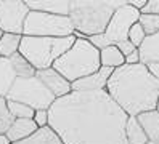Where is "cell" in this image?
<instances>
[{
    "mask_svg": "<svg viewBox=\"0 0 159 144\" xmlns=\"http://www.w3.org/2000/svg\"><path fill=\"white\" fill-rule=\"evenodd\" d=\"M26 5L31 11L69 16V0H26Z\"/></svg>",
    "mask_w": 159,
    "mask_h": 144,
    "instance_id": "12",
    "label": "cell"
},
{
    "mask_svg": "<svg viewBox=\"0 0 159 144\" xmlns=\"http://www.w3.org/2000/svg\"><path fill=\"white\" fill-rule=\"evenodd\" d=\"M124 0H69V19L76 32L84 35L103 34L114 11Z\"/></svg>",
    "mask_w": 159,
    "mask_h": 144,
    "instance_id": "3",
    "label": "cell"
},
{
    "mask_svg": "<svg viewBox=\"0 0 159 144\" xmlns=\"http://www.w3.org/2000/svg\"><path fill=\"white\" fill-rule=\"evenodd\" d=\"M116 46H117V50L120 51V55H122L124 58H127L129 55H132V53H134V51L137 50V48H135V46H134L132 43H130L129 40H124V42H119V43H117Z\"/></svg>",
    "mask_w": 159,
    "mask_h": 144,
    "instance_id": "29",
    "label": "cell"
},
{
    "mask_svg": "<svg viewBox=\"0 0 159 144\" xmlns=\"http://www.w3.org/2000/svg\"><path fill=\"white\" fill-rule=\"evenodd\" d=\"M10 63H11V67H13L15 75L18 77V79H29V77H34L37 74L35 67L27 61L24 56H21L20 53H15L10 58Z\"/></svg>",
    "mask_w": 159,
    "mask_h": 144,
    "instance_id": "21",
    "label": "cell"
},
{
    "mask_svg": "<svg viewBox=\"0 0 159 144\" xmlns=\"http://www.w3.org/2000/svg\"><path fill=\"white\" fill-rule=\"evenodd\" d=\"M140 18V11H137L135 8H132L127 2H124V5H120L114 15L111 16L109 24L105 31V35L109 40L111 45H117L119 42L129 40V31L135 23H138Z\"/></svg>",
    "mask_w": 159,
    "mask_h": 144,
    "instance_id": "8",
    "label": "cell"
},
{
    "mask_svg": "<svg viewBox=\"0 0 159 144\" xmlns=\"http://www.w3.org/2000/svg\"><path fill=\"white\" fill-rule=\"evenodd\" d=\"M0 144H11L10 139L7 138V134H0Z\"/></svg>",
    "mask_w": 159,
    "mask_h": 144,
    "instance_id": "33",
    "label": "cell"
},
{
    "mask_svg": "<svg viewBox=\"0 0 159 144\" xmlns=\"http://www.w3.org/2000/svg\"><path fill=\"white\" fill-rule=\"evenodd\" d=\"M7 107L8 112L11 114L13 119H32L34 117V109L26 106L23 103H18V101H8L7 99Z\"/></svg>",
    "mask_w": 159,
    "mask_h": 144,
    "instance_id": "22",
    "label": "cell"
},
{
    "mask_svg": "<svg viewBox=\"0 0 159 144\" xmlns=\"http://www.w3.org/2000/svg\"><path fill=\"white\" fill-rule=\"evenodd\" d=\"M156 111L159 112V96H157V103H156Z\"/></svg>",
    "mask_w": 159,
    "mask_h": 144,
    "instance_id": "34",
    "label": "cell"
},
{
    "mask_svg": "<svg viewBox=\"0 0 159 144\" xmlns=\"http://www.w3.org/2000/svg\"><path fill=\"white\" fill-rule=\"evenodd\" d=\"M129 42L132 43L135 48H138L140 45L143 43V40L146 38V34L143 31V27L140 26V23H135L132 27H130V31H129Z\"/></svg>",
    "mask_w": 159,
    "mask_h": 144,
    "instance_id": "25",
    "label": "cell"
},
{
    "mask_svg": "<svg viewBox=\"0 0 159 144\" xmlns=\"http://www.w3.org/2000/svg\"><path fill=\"white\" fill-rule=\"evenodd\" d=\"M32 120H34V123H35L39 128H42V127H48V111H43V109L35 111Z\"/></svg>",
    "mask_w": 159,
    "mask_h": 144,
    "instance_id": "27",
    "label": "cell"
},
{
    "mask_svg": "<svg viewBox=\"0 0 159 144\" xmlns=\"http://www.w3.org/2000/svg\"><path fill=\"white\" fill-rule=\"evenodd\" d=\"M137 120L148 136V141L159 142V112L156 109L142 112L137 115Z\"/></svg>",
    "mask_w": 159,
    "mask_h": 144,
    "instance_id": "14",
    "label": "cell"
},
{
    "mask_svg": "<svg viewBox=\"0 0 159 144\" xmlns=\"http://www.w3.org/2000/svg\"><path fill=\"white\" fill-rule=\"evenodd\" d=\"M74 34L69 16H57L40 11H29L23 35L29 37H68Z\"/></svg>",
    "mask_w": 159,
    "mask_h": 144,
    "instance_id": "7",
    "label": "cell"
},
{
    "mask_svg": "<svg viewBox=\"0 0 159 144\" xmlns=\"http://www.w3.org/2000/svg\"><path fill=\"white\" fill-rule=\"evenodd\" d=\"M37 130H39V127L34 123L32 119H15L5 134H7V138L10 139V142L13 144V142H18L21 139L29 138Z\"/></svg>",
    "mask_w": 159,
    "mask_h": 144,
    "instance_id": "13",
    "label": "cell"
},
{
    "mask_svg": "<svg viewBox=\"0 0 159 144\" xmlns=\"http://www.w3.org/2000/svg\"><path fill=\"white\" fill-rule=\"evenodd\" d=\"M140 63V53H138V48L132 53V55H129L125 58V64H138Z\"/></svg>",
    "mask_w": 159,
    "mask_h": 144,
    "instance_id": "31",
    "label": "cell"
},
{
    "mask_svg": "<svg viewBox=\"0 0 159 144\" xmlns=\"http://www.w3.org/2000/svg\"><path fill=\"white\" fill-rule=\"evenodd\" d=\"M105 91L127 115H137L156 109L159 80L148 72L146 66L124 64L113 71Z\"/></svg>",
    "mask_w": 159,
    "mask_h": 144,
    "instance_id": "2",
    "label": "cell"
},
{
    "mask_svg": "<svg viewBox=\"0 0 159 144\" xmlns=\"http://www.w3.org/2000/svg\"><path fill=\"white\" fill-rule=\"evenodd\" d=\"M100 64L101 67H108V69H117V67L125 64V58L120 55L116 45H109L106 48L100 50Z\"/></svg>",
    "mask_w": 159,
    "mask_h": 144,
    "instance_id": "18",
    "label": "cell"
},
{
    "mask_svg": "<svg viewBox=\"0 0 159 144\" xmlns=\"http://www.w3.org/2000/svg\"><path fill=\"white\" fill-rule=\"evenodd\" d=\"M76 42L74 35L68 37H29L23 35L20 53L29 61L35 71L48 69L61 55H64L72 43Z\"/></svg>",
    "mask_w": 159,
    "mask_h": 144,
    "instance_id": "5",
    "label": "cell"
},
{
    "mask_svg": "<svg viewBox=\"0 0 159 144\" xmlns=\"http://www.w3.org/2000/svg\"><path fill=\"white\" fill-rule=\"evenodd\" d=\"M15 80H16V75L10 59L0 58V98H7Z\"/></svg>",
    "mask_w": 159,
    "mask_h": 144,
    "instance_id": "19",
    "label": "cell"
},
{
    "mask_svg": "<svg viewBox=\"0 0 159 144\" xmlns=\"http://www.w3.org/2000/svg\"><path fill=\"white\" fill-rule=\"evenodd\" d=\"M127 3L132 8H135L137 11H142V10L145 8V5H146V0H129Z\"/></svg>",
    "mask_w": 159,
    "mask_h": 144,
    "instance_id": "32",
    "label": "cell"
},
{
    "mask_svg": "<svg viewBox=\"0 0 159 144\" xmlns=\"http://www.w3.org/2000/svg\"><path fill=\"white\" fill-rule=\"evenodd\" d=\"M13 144H63V141L50 127H42L35 133H32L29 138L21 139Z\"/></svg>",
    "mask_w": 159,
    "mask_h": 144,
    "instance_id": "16",
    "label": "cell"
},
{
    "mask_svg": "<svg viewBox=\"0 0 159 144\" xmlns=\"http://www.w3.org/2000/svg\"><path fill=\"white\" fill-rule=\"evenodd\" d=\"M89 42L95 46L97 50H103V48H106V46L111 45L109 40L106 38V35H105V32H103V34H97V35H90L89 37Z\"/></svg>",
    "mask_w": 159,
    "mask_h": 144,
    "instance_id": "26",
    "label": "cell"
},
{
    "mask_svg": "<svg viewBox=\"0 0 159 144\" xmlns=\"http://www.w3.org/2000/svg\"><path fill=\"white\" fill-rule=\"evenodd\" d=\"M111 74H113V69L100 67L97 72H93V74H90L87 77H82V79L72 82L71 88H72V91H98V90H105Z\"/></svg>",
    "mask_w": 159,
    "mask_h": 144,
    "instance_id": "11",
    "label": "cell"
},
{
    "mask_svg": "<svg viewBox=\"0 0 159 144\" xmlns=\"http://www.w3.org/2000/svg\"><path fill=\"white\" fill-rule=\"evenodd\" d=\"M140 53V63H159V32L153 35H146L143 43L138 46Z\"/></svg>",
    "mask_w": 159,
    "mask_h": 144,
    "instance_id": "15",
    "label": "cell"
},
{
    "mask_svg": "<svg viewBox=\"0 0 159 144\" xmlns=\"http://www.w3.org/2000/svg\"><path fill=\"white\" fill-rule=\"evenodd\" d=\"M13 120L15 119L11 117V114L8 112V107H7V98H0V134L7 133Z\"/></svg>",
    "mask_w": 159,
    "mask_h": 144,
    "instance_id": "24",
    "label": "cell"
},
{
    "mask_svg": "<svg viewBox=\"0 0 159 144\" xmlns=\"http://www.w3.org/2000/svg\"><path fill=\"white\" fill-rule=\"evenodd\" d=\"M145 66H146L148 72L151 74L156 80H159V63H148V64H145Z\"/></svg>",
    "mask_w": 159,
    "mask_h": 144,
    "instance_id": "30",
    "label": "cell"
},
{
    "mask_svg": "<svg viewBox=\"0 0 159 144\" xmlns=\"http://www.w3.org/2000/svg\"><path fill=\"white\" fill-rule=\"evenodd\" d=\"M148 144H159V142H153V141H149Z\"/></svg>",
    "mask_w": 159,
    "mask_h": 144,
    "instance_id": "35",
    "label": "cell"
},
{
    "mask_svg": "<svg viewBox=\"0 0 159 144\" xmlns=\"http://www.w3.org/2000/svg\"><path fill=\"white\" fill-rule=\"evenodd\" d=\"M21 34H2L0 37V58H10L20 51V45H21Z\"/></svg>",
    "mask_w": 159,
    "mask_h": 144,
    "instance_id": "20",
    "label": "cell"
},
{
    "mask_svg": "<svg viewBox=\"0 0 159 144\" xmlns=\"http://www.w3.org/2000/svg\"><path fill=\"white\" fill-rule=\"evenodd\" d=\"M35 77L52 91V94H53L57 99H58V98H63V96H66V94H69V93L72 91L71 82H68L60 72L55 71L53 67L37 71Z\"/></svg>",
    "mask_w": 159,
    "mask_h": 144,
    "instance_id": "10",
    "label": "cell"
},
{
    "mask_svg": "<svg viewBox=\"0 0 159 144\" xmlns=\"http://www.w3.org/2000/svg\"><path fill=\"white\" fill-rule=\"evenodd\" d=\"M140 13L142 15H159V0H146L145 8Z\"/></svg>",
    "mask_w": 159,
    "mask_h": 144,
    "instance_id": "28",
    "label": "cell"
},
{
    "mask_svg": "<svg viewBox=\"0 0 159 144\" xmlns=\"http://www.w3.org/2000/svg\"><path fill=\"white\" fill-rule=\"evenodd\" d=\"M129 115L105 90L71 91L48 109V127L63 144H127Z\"/></svg>",
    "mask_w": 159,
    "mask_h": 144,
    "instance_id": "1",
    "label": "cell"
},
{
    "mask_svg": "<svg viewBox=\"0 0 159 144\" xmlns=\"http://www.w3.org/2000/svg\"><path fill=\"white\" fill-rule=\"evenodd\" d=\"M31 10L23 0H0V31L2 34H21Z\"/></svg>",
    "mask_w": 159,
    "mask_h": 144,
    "instance_id": "9",
    "label": "cell"
},
{
    "mask_svg": "<svg viewBox=\"0 0 159 144\" xmlns=\"http://www.w3.org/2000/svg\"><path fill=\"white\" fill-rule=\"evenodd\" d=\"M52 67L72 83L82 77L97 72L101 67L100 50H97L89 40L76 38L72 46L64 55H61Z\"/></svg>",
    "mask_w": 159,
    "mask_h": 144,
    "instance_id": "4",
    "label": "cell"
},
{
    "mask_svg": "<svg viewBox=\"0 0 159 144\" xmlns=\"http://www.w3.org/2000/svg\"><path fill=\"white\" fill-rule=\"evenodd\" d=\"M0 37H2V31H0Z\"/></svg>",
    "mask_w": 159,
    "mask_h": 144,
    "instance_id": "36",
    "label": "cell"
},
{
    "mask_svg": "<svg viewBox=\"0 0 159 144\" xmlns=\"http://www.w3.org/2000/svg\"><path fill=\"white\" fill-rule=\"evenodd\" d=\"M138 23L143 27L146 35H153L159 32V15H142L140 13Z\"/></svg>",
    "mask_w": 159,
    "mask_h": 144,
    "instance_id": "23",
    "label": "cell"
},
{
    "mask_svg": "<svg viewBox=\"0 0 159 144\" xmlns=\"http://www.w3.org/2000/svg\"><path fill=\"white\" fill-rule=\"evenodd\" d=\"M125 139L127 144H148V136L145 134L142 125L138 123L135 115H129L125 123Z\"/></svg>",
    "mask_w": 159,
    "mask_h": 144,
    "instance_id": "17",
    "label": "cell"
},
{
    "mask_svg": "<svg viewBox=\"0 0 159 144\" xmlns=\"http://www.w3.org/2000/svg\"><path fill=\"white\" fill-rule=\"evenodd\" d=\"M7 99L23 103L32 107L34 111H40V109L48 111L57 98L34 75V77H29V79H18L16 77V80L13 82L10 91L7 94Z\"/></svg>",
    "mask_w": 159,
    "mask_h": 144,
    "instance_id": "6",
    "label": "cell"
}]
</instances>
